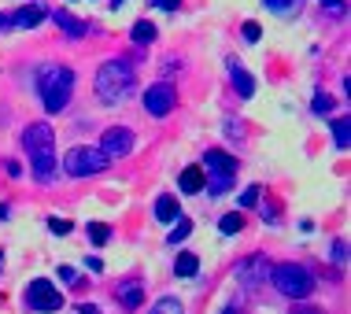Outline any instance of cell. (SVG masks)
I'll return each instance as SVG.
<instances>
[{
    "mask_svg": "<svg viewBox=\"0 0 351 314\" xmlns=\"http://www.w3.org/2000/svg\"><path fill=\"white\" fill-rule=\"evenodd\" d=\"M97 97L100 104H108V108H119V104H126L134 97L137 89V74H134V63L130 60H104L100 71H97Z\"/></svg>",
    "mask_w": 351,
    "mask_h": 314,
    "instance_id": "1",
    "label": "cell"
},
{
    "mask_svg": "<svg viewBox=\"0 0 351 314\" xmlns=\"http://www.w3.org/2000/svg\"><path fill=\"white\" fill-rule=\"evenodd\" d=\"M37 93H41L45 111L60 115L74 97V71L63 63H41V71H37Z\"/></svg>",
    "mask_w": 351,
    "mask_h": 314,
    "instance_id": "2",
    "label": "cell"
},
{
    "mask_svg": "<svg viewBox=\"0 0 351 314\" xmlns=\"http://www.w3.org/2000/svg\"><path fill=\"white\" fill-rule=\"evenodd\" d=\"M270 281H274V289H278L281 296H289V300H307L311 292H315V274H311L307 266H300V263L274 266Z\"/></svg>",
    "mask_w": 351,
    "mask_h": 314,
    "instance_id": "3",
    "label": "cell"
},
{
    "mask_svg": "<svg viewBox=\"0 0 351 314\" xmlns=\"http://www.w3.org/2000/svg\"><path fill=\"white\" fill-rule=\"evenodd\" d=\"M60 167H63L67 178H93V174H104V170L111 167V159L104 156L100 148H93V145H78V148L63 152Z\"/></svg>",
    "mask_w": 351,
    "mask_h": 314,
    "instance_id": "4",
    "label": "cell"
},
{
    "mask_svg": "<svg viewBox=\"0 0 351 314\" xmlns=\"http://www.w3.org/2000/svg\"><path fill=\"white\" fill-rule=\"evenodd\" d=\"M204 170L211 174V182L204 185L211 196H226V193L233 189V178H237V159L230 156V152H222V148L204 152Z\"/></svg>",
    "mask_w": 351,
    "mask_h": 314,
    "instance_id": "5",
    "label": "cell"
},
{
    "mask_svg": "<svg viewBox=\"0 0 351 314\" xmlns=\"http://www.w3.org/2000/svg\"><path fill=\"white\" fill-rule=\"evenodd\" d=\"M23 303H26V311H34V314H56V311H63V292L56 289L52 281L34 278L23 292Z\"/></svg>",
    "mask_w": 351,
    "mask_h": 314,
    "instance_id": "6",
    "label": "cell"
},
{
    "mask_svg": "<svg viewBox=\"0 0 351 314\" xmlns=\"http://www.w3.org/2000/svg\"><path fill=\"white\" fill-rule=\"evenodd\" d=\"M270 255H263V252H252V255H244L241 263H237V270H233V278L237 285H241L244 292H255L259 285H267L270 281Z\"/></svg>",
    "mask_w": 351,
    "mask_h": 314,
    "instance_id": "7",
    "label": "cell"
},
{
    "mask_svg": "<svg viewBox=\"0 0 351 314\" xmlns=\"http://www.w3.org/2000/svg\"><path fill=\"white\" fill-rule=\"evenodd\" d=\"M141 104H145V111L152 119H167L170 111L178 108V89L170 82H156V85H148V89H145Z\"/></svg>",
    "mask_w": 351,
    "mask_h": 314,
    "instance_id": "8",
    "label": "cell"
},
{
    "mask_svg": "<svg viewBox=\"0 0 351 314\" xmlns=\"http://www.w3.org/2000/svg\"><path fill=\"white\" fill-rule=\"evenodd\" d=\"M108 159H122V156H130L134 152V130L130 126H108L104 130V137H100V145H97Z\"/></svg>",
    "mask_w": 351,
    "mask_h": 314,
    "instance_id": "9",
    "label": "cell"
},
{
    "mask_svg": "<svg viewBox=\"0 0 351 314\" xmlns=\"http://www.w3.org/2000/svg\"><path fill=\"white\" fill-rule=\"evenodd\" d=\"M23 148L26 156H41V152H56V130L49 122H34L23 130Z\"/></svg>",
    "mask_w": 351,
    "mask_h": 314,
    "instance_id": "10",
    "label": "cell"
},
{
    "mask_svg": "<svg viewBox=\"0 0 351 314\" xmlns=\"http://www.w3.org/2000/svg\"><path fill=\"white\" fill-rule=\"evenodd\" d=\"M226 71H230V85L237 89V97H241V100H252V97H255V78L248 74V67L237 60V56H230V60H226Z\"/></svg>",
    "mask_w": 351,
    "mask_h": 314,
    "instance_id": "11",
    "label": "cell"
},
{
    "mask_svg": "<svg viewBox=\"0 0 351 314\" xmlns=\"http://www.w3.org/2000/svg\"><path fill=\"white\" fill-rule=\"evenodd\" d=\"M45 19H49V8H45V0H34V4H26V8H19V12H12L15 30H37Z\"/></svg>",
    "mask_w": 351,
    "mask_h": 314,
    "instance_id": "12",
    "label": "cell"
},
{
    "mask_svg": "<svg viewBox=\"0 0 351 314\" xmlns=\"http://www.w3.org/2000/svg\"><path fill=\"white\" fill-rule=\"evenodd\" d=\"M52 15V23L60 26L67 37H74V41H82L85 34H89V23L85 19H78V15H71V12H63V8H56V12H49Z\"/></svg>",
    "mask_w": 351,
    "mask_h": 314,
    "instance_id": "13",
    "label": "cell"
},
{
    "mask_svg": "<svg viewBox=\"0 0 351 314\" xmlns=\"http://www.w3.org/2000/svg\"><path fill=\"white\" fill-rule=\"evenodd\" d=\"M115 296H119V307L122 311H137L141 303H145V285H141V281H122Z\"/></svg>",
    "mask_w": 351,
    "mask_h": 314,
    "instance_id": "14",
    "label": "cell"
},
{
    "mask_svg": "<svg viewBox=\"0 0 351 314\" xmlns=\"http://www.w3.org/2000/svg\"><path fill=\"white\" fill-rule=\"evenodd\" d=\"M204 167H185L182 170V178H178V185H182V193L185 196H193V193H204Z\"/></svg>",
    "mask_w": 351,
    "mask_h": 314,
    "instance_id": "15",
    "label": "cell"
},
{
    "mask_svg": "<svg viewBox=\"0 0 351 314\" xmlns=\"http://www.w3.org/2000/svg\"><path fill=\"white\" fill-rule=\"evenodd\" d=\"M156 218L159 222H178V218H182V204H178L170 193H163L156 200Z\"/></svg>",
    "mask_w": 351,
    "mask_h": 314,
    "instance_id": "16",
    "label": "cell"
},
{
    "mask_svg": "<svg viewBox=\"0 0 351 314\" xmlns=\"http://www.w3.org/2000/svg\"><path fill=\"white\" fill-rule=\"evenodd\" d=\"M174 274L178 278H196V274H200V259H196L193 252H182L174 259Z\"/></svg>",
    "mask_w": 351,
    "mask_h": 314,
    "instance_id": "17",
    "label": "cell"
},
{
    "mask_svg": "<svg viewBox=\"0 0 351 314\" xmlns=\"http://www.w3.org/2000/svg\"><path fill=\"white\" fill-rule=\"evenodd\" d=\"M156 23H148V19H137L134 23V30H130V37H134V45H152L156 41Z\"/></svg>",
    "mask_w": 351,
    "mask_h": 314,
    "instance_id": "18",
    "label": "cell"
},
{
    "mask_svg": "<svg viewBox=\"0 0 351 314\" xmlns=\"http://www.w3.org/2000/svg\"><path fill=\"white\" fill-rule=\"evenodd\" d=\"M241 230H244V215L241 211H230V215L218 218V233H222V237H233V233H241Z\"/></svg>",
    "mask_w": 351,
    "mask_h": 314,
    "instance_id": "19",
    "label": "cell"
},
{
    "mask_svg": "<svg viewBox=\"0 0 351 314\" xmlns=\"http://www.w3.org/2000/svg\"><path fill=\"white\" fill-rule=\"evenodd\" d=\"M148 314H185V307H182V300H178V296H159L156 303H152Z\"/></svg>",
    "mask_w": 351,
    "mask_h": 314,
    "instance_id": "20",
    "label": "cell"
},
{
    "mask_svg": "<svg viewBox=\"0 0 351 314\" xmlns=\"http://www.w3.org/2000/svg\"><path fill=\"white\" fill-rule=\"evenodd\" d=\"M329 126H333V145H337V152H348V141H351V126H348V119H333Z\"/></svg>",
    "mask_w": 351,
    "mask_h": 314,
    "instance_id": "21",
    "label": "cell"
},
{
    "mask_svg": "<svg viewBox=\"0 0 351 314\" xmlns=\"http://www.w3.org/2000/svg\"><path fill=\"white\" fill-rule=\"evenodd\" d=\"M85 233H89V241L97 244V248H104V244L111 241V226L108 222H89V226H85Z\"/></svg>",
    "mask_w": 351,
    "mask_h": 314,
    "instance_id": "22",
    "label": "cell"
},
{
    "mask_svg": "<svg viewBox=\"0 0 351 314\" xmlns=\"http://www.w3.org/2000/svg\"><path fill=\"white\" fill-rule=\"evenodd\" d=\"M263 200V185H248L241 196H237V211H248V207H255Z\"/></svg>",
    "mask_w": 351,
    "mask_h": 314,
    "instance_id": "23",
    "label": "cell"
},
{
    "mask_svg": "<svg viewBox=\"0 0 351 314\" xmlns=\"http://www.w3.org/2000/svg\"><path fill=\"white\" fill-rule=\"evenodd\" d=\"M300 4L303 0H263V8L274 15H292V12H300Z\"/></svg>",
    "mask_w": 351,
    "mask_h": 314,
    "instance_id": "24",
    "label": "cell"
},
{
    "mask_svg": "<svg viewBox=\"0 0 351 314\" xmlns=\"http://www.w3.org/2000/svg\"><path fill=\"white\" fill-rule=\"evenodd\" d=\"M337 108V100L333 97H329V93H315V100H311V111H315V115H329V111H333Z\"/></svg>",
    "mask_w": 351,
    "mask_h": 314,
    "instance_id": "25",
    "label": "cell"
},
{
    "mask_svg": "<svg viewBox=\"0 0 351 314\" xmlns=\"http://www.w3.org/2000/svg\"><path fill=\"white\" fill-rule=\"evenodd\" d=\"M189 233H193V222H189V218L182 215V218H178V226H174V230H170V237H167V244H182V241H185Z\"/></svg>",
    "mask_w": 351,
    "mask_h": 314,
    "instance_id": "26",
    "label": "cell"
},
{
    "mask_svg": "<svg viewBox=\"0 0 351 314\" xmlns=\"http://www.w3.org/2000/svg\"><path fill=\"white\" fill-rule=\"evenodd\" d=\"M74 230V226L67 222V218H49V233H56V237H67Z\"/></svg>",
    "mask_w": 351,
    "mask_h": 314,
    "instance_id": "27",
    "label": "cell"
},
{
    "mask_svg": "<svg viewBox=\"0 0 351 314\" xmlns=\"http://www.w3.org/2000/svg\"><path fill=\"white\" fill-rule=\"evenodd\" d=\"M241 34H244V41H248V45H255V41H259V37H263V30H259V23H252V19H248V23L241 26Z\"/></svg>",
    "mask_w": 351,
    "mask_h": 314,
    "instance_id": "28",
    "label": "cell"
},
{
    "mask_svg": "<svg viewBox=\"0 0 351 314\" xmlns=\"http://www.w3.org/2000/svg\"><path fill=\"white\" fill-rule=\"evenodd\" d=\"M329 255H333L337 266H344L348 263V241H333V252H329Z\"/></svg>",
    "mask_w": 351,
    "mask_h": 314,
    "instance_id": "29",
    "label": "cell"
},
{
    "mask_svg": "<svg viewBox=\"0 0 351 314\" xmlns=\"http://www.w3.org/2000/svg\"><path fill=\"white\" fill-rule=\"evenodd\" d=\"M56 274H60V281H63V285H82V281H78V270H74V266H60Z\"/></svg>",
    "mask_w": 351,
    "mask_h": 314,
    "instance_id": "30",
    "label": "cell"
},
{
    "mask_svg": "<svg viewBox=\"0 0 351 314\" xmlns=\"http://www.w3.org/2000/svg\"><path fill=\"white\" fill-rule=\"evenodd\" d=\"M222 130H226V137H233V141H241V137H244V126H237V119H226V122H222Z\"/></svg>",
    "mask_w": 351,
    "mask_h": 314,
    "instance_id": "31",
    "label": "cell"
},
{
    "mask_svg": "<svg viewBox=\"0 0 351 314\" xmlns=\"http://www.w3.org/2000/svg\"><path fill=\"white\" fill-rule=\"evenodd\" d=\"M322 8H326V12H333L337 19H344V12H348L344 0H322Z\"/></svg>",
    "mask_w": 351,
    "mask_h": 314,
    "instance_id": "32",
    "label": "cell"
},
{
    "mask_svg": "<svg viewBox=\"0 0 351 314\" xmlns=\"http://www.w3.org/2000/svg\"><path fill=\"white\" fill-rule=\"evenodd\" d=\"M263 222H267V226L278 222V204H263Z\"/></svg>",
    "mask_w": 351,
    "mask_h": 314,
    "instance_id": "33",
    "label": "cell"
},
{
    "mask_svg": "<svg viewBox=\"0 0 351 314\" xmlns=\"http://www.w3.org/2000/svg\"><path fill=\"white\" fill-rule=\"evenodd\" d=\"M292 314H326V311H322V307H311V303H303V300H296Z\"/></svg>",
    "mask_w": 351,
    "mask_h": 314,
    "instance_id": "34",
    "label": "cell"
},
{
    "mask_svg": "<svg viewBox=\"0 0 351 314\" xmlns=\"http://www.w3.org/2000/svg\"><path fill=\"white\" fill-rule=\"evenodd\" d=\"M8 30H15V23H12V12H0V34H8Z\"/></svg>",
    "mask_w": 351,
    "mask_h": 314,
    "instance_id": "35",
    "label": "cell"
},
{
    "mask_svg": "<svg viewBox=\"0 0 351 314\" xmlns=\"http://www.w3.org/2000/svg\"><path fill=\"white\" fill-rule=\"evenodd\" d=\"M4 170H8V174H12V178H23V167H19L15 159H4Z\"/></svg>",
    "mask_w": 351,
    "mask_h": 314,
    "instance_id": "36",
    "label": "cell"
},
{
    "mask_svg": "<svg viewBox=\"0 0 351 314\" xmlns=\"http://www.w3.org/2000/svg\"><path fill=\"white\" fill-rule=\"evenodd\" d=\"M85 270H93V274H100V270H104V263L97 259V255H89V259H85Z\"/></svg>",
    "mask_w": 351,
    "mask_h": 314,
    "instance_id": "37",
    "label": "cell"
},
{
    "mask_svg": "<svg viewBox=\"0 0 351 314\" xmlns=\"http://www.w3.org/2000/svg\"><path fill=\"white\" fill-rule=\"evenodd\" d=\"M78 314H100V307H97V303H82Z\"/></svg>",
    "mask_w": 351,
    "mask_h": 314,
    "instance_id": "38",
    "label": "cell"
},
{
    "mask_svg": "<svg viewBox=\"0 0 351 314\" xmlns=\"http://www.w3.org/2000/svg\"><path fill=\"white\" fill-rule=\"evenodd\" d=\"M4 218H8V207H4V204H0V222H4Z\"/></svg>",
    "mask_w": 351,
    "mask_h": 314,
    "instance_id": "39",
    "label": "cell"
},
{
    "mask_svg": "<svg viewBox=\"0 0 351 314\" xmlns=\"http://www.w3.org/2000/svg\"><path fill=\"white\" fill-rule=\"evenodd\" d=\"M222 314H237V307H222Z\"/></svg>",
    "mask_w": 351,
    "mask_h": 314,
    "instance_id": "40",
    "label": "cell"
},
{
    "mask_svg": "<svg viewBox=\"0 0 351 314\" xmlns=\"http://www.w3.org/2000/svg\"><path fill=\"white\" fill-rule=\"evenodd\" d=\"M0 270H4V248H0Z\"/></svg>",
    "mask_w": 351,
    "mask_h": 314,
    "instance_id": "41",
    "label": "cell"
},
{
    "mask_svg": "<svg viewBox=\"0 0 351 314\" xmlns=\"http://www.w3.org/2000/svg\"><path fill=\"white\" fill-rule=\"evenodd\" d=\"M111 8H122V0H111Z\"/></svg>",
    "mask_w": 351,
    "mask_h": 314,
    "instance_id": "42",
    "label": "cell"
}]
</instances>
